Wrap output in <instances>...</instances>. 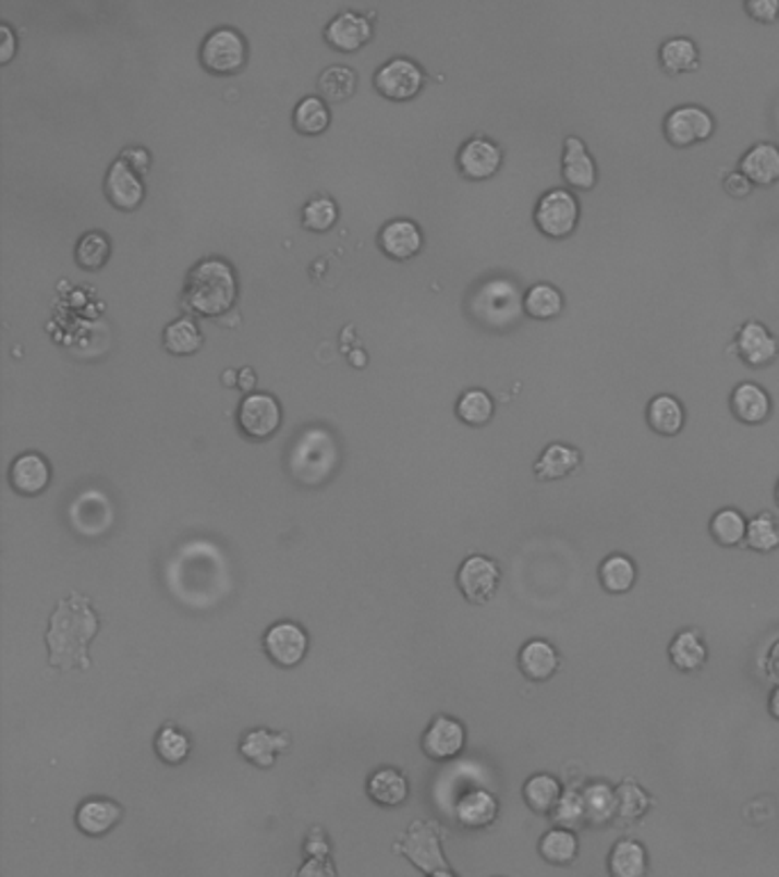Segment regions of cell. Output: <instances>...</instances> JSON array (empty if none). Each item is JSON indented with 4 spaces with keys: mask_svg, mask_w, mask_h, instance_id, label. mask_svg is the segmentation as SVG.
<instances>
[{
    "mask_svg": "<svg viewBox=\"0 0 779 877\" xmlns=\"http://www.w3.org/2000/svg\"><path fill=\"white\" fill-rule=\"evenodd\" d=\"M670 662L679 670V672H697L706 666L708 660V649L704 637L697 631H681L674 635V640L670 643L668 649Z\"/></svg>",
    "mask_w": 779,
    "mask_h": 877,
    "instance_id": "33",
    "label": "cell"
},
{
    "mask_svg": "<svg viewBox=\"0 0 779 877\" xmlns=\"http://www.w3.org/2000/svg\"><path fill=\"white\" fill-rule=\"evenodd\" d=\"M458 416L466 425H485L494 416V398L485 389H466L455 405Z\"/></svg>",
    "mask_w": 779,
    "mask_h": 877,
    "instance_id": "46",
    "label": "cell"
},
{
    "mask_svg": "<svg viewBox=\"0 0 779 877\" xmlns=\"http://www.w3.org/2000/svg\"><path fill=\"white\" fill-rule=\"evenodd\" d=\"M745 544L752 551L770 553L779 549V521L770 512H759L757 516L747 519Z\"/></svg>",
    "mask_w": 779,
    "mask_h": 877,
    "instance_id": "43",
    "label": "cell"
},
{
    "mask_svg": "<svg viewBox=\"0 0 779 877\" xmlns=\"http://www.w3.org/2000/svg\"><path fill=\"white\" fill-rule=\"evenodd\" d=\"M729 407L741 423L762 425L772 414V398L757 382H741L729 395Z\"/></svg>",
    "mask_w": 779,
    "mask_h": 877,
    "instance_id": "22",
    "label": "cell"
},
{
    "mask_svg": "<svg viewBox=\"0 0 779 877\" xmlns=\"http://www.w3.org/2000/svg\"><path fill=\"white\" fill-rule=\"evenodd\" d=\"M537 850L539 857L551 866H572L579 857V839L572 829L553 827L541 835Z\"/></svg>",
    "mask_w": 779,
    "mask_h": 877,
    "instance_id": "35",
    "label": "cell"
},
{
    "mask_svg": "<svg viewBox=\"0 0 779 877\" xmlns=\"http://www.w3.org/2000/svg\"><path fill=\"white\" fill-rule=\"evenodd\" d=\"M658 62L660 69L666 71L668 76H679V74H691L699 66V49L691 37H670L658 49Z\"/></svg>",
    "mask_w": 779,
    "mask_h": 877,
    "instance_id": "32",
    "label": "cell"
},
{
    "mask_svg": "<svg viewBox=\"0 0 779 877\" xmlns=\"http://www.w3.org/2000/svg\"><path fill=\"white\" fill-rule=\"evenodd\" d=\"M341 448L334 433L325 425L304 428L289 448L291 476L306 487H320L334 476Z\"/></svg>",
    "mask_w": 779,
    "mask_h": 877,
    "instance_id": "3",
    "label": "cell"
},
{
    "mask_svg": "<svg viewBox=\"0 0 779 877\" xmlns=\"http://www.w3.org/2000/svg\"><path fill=\"white\" fill-rule=\"evenodd\" d=\"M239 425L249 439H268L281 425L279 400L266 391H252L243 398L239 407Z\"/></svg>",
    "mask_w": 779,
    "mask_h": 877,
    "instance_id": "11",
    "label": "cell"
},
{
    "mask_svg": "<svg viewBox=\"0 0 779 877\" xmlns=\"http://www.w3.org/2000/svg\"><path fill=\"white\" fill-rule=\"evenodd\" d=\"M291 747V736L287 731H272L266 727H256L243 733V739L239 741V752L247 764L270 770L275 768L279 754H283Z\"/></svg>",
    "mask_w": 779,
    "mask_h": 877,
    "instance_id": "16",
    "label": "cell"
},
{
    "mask_svg": "<svg viewBox=\"0 0 779 877\" xmlns=\"http://www.w3.org/2000/svg\"><path fill=\"white\" fill-rule=\"evenodd\" d=\"M69 521L83 537H101L112 528L114 506L104 491H83L69 508Z\"/></svg>",
    "mask_w": 779,
    "mask_h": 877,
    "instance_id": "13",
    "label": "cell"
},
{
    "mask_svg": "<svg viewBox=\"0 0 779 877\" xmlns=\"http://www.w3.org/2000/svg\"><path fill=\"white\" fill-rule=\"evenodd\" d=\"M637 578L635 562L624 553H612L599 564V583L610 595H624Z\"/></svg>",
    "mask_w": 779,
    "mask_h": 877,
    "instance_id": "38",
    "label": "cell"
},
{
    "mask_svg": "<svg viewBox=\"0 0 779 877\" xmlns=\"http://www.w3.org/2000/svg\"><path fill=\"white\" fill-rule=\"evenodd\" d=\"M711 537L725 549L741 547L747 535V519L741 510L737 508H722L711 516V524H708Z\"/></svg>",
    "mask_w": 779,
    "mask_h": 877,
    "instance_id": "40",
    "label": "cell"
},
{
    "mask_svg": "<svg viewBox=\"0 0 779 877\" xmlns=\"http://www.w3.org/2000/svg\"><path fill=\"white\" fill-rule=\"evenodd\" d=\"M239 385H241L243 389H249V387L254 385V373H252V368H243V370L239 373Z\"/></svg>",
    "mask_w": 779,
    "mask_h": 877,
    "instance_id": "57",
    "label": "cell"
},
{
    "mask_svg": "<svg viewBox=\"0 0 779 877\" xmlns=\"http://www.w3.org/2000/svg\"><path fill=\"white\" fill-rule=\"evenodd\" d=\"M739 170L752 185L770 187L779 181V147L772 142H757L739 160Z\"/></svg>",
    "mask_w": 779,
    "mask_h": 877,
    "instance_id": "26",
    "label": "cell"
},
{
    "mask_svg": "<svg viewBox=\"0 0 779 877\" xmlns=\"http://www.w3.org/2000/svg\"><path fill=\"white\" fill-rule=\"evenodd\" d=\"M501 583V567L487 556H468L458 569V587L468 604L483 606L494 599Z\"/></svg>",
    "mask_w": 779,
    "mask_h": 877,
    "instance_id": "9",
    "label": "cell"
},
{
    "mask_svg": "<svg viewBox=\"0 0 779 877\" xmlns=\"http://www.w3.org/2000/svg\"><path fill=\"white\" fill-rule=\"evenodd\" d=\"M551 816H553V823H556L558 827L572 829V832H574V829L583 827V825L587 823L583 791L564 789V793H562V797L558 800V804H556V809H553Z\"/></svg>",
    "mask_w": 779,
    "mask_h": 877,
    "instance_id": "47",
    "label": "cell"
},
{
    "mask_svg": "<svg viewBox=\"0 0 779 877\" xmlns=\"http://www.w3.org/2000/svg\"><path fill=\"white\" fill-rule=\"evenodd\" d=\"M468 314L489 329L506 331L514 327L524 312V295L510 277H489L480 281L468 297Z\"/></svg>",
    "mask_w": 779,
    "mask_h": 877,
    "instance_id": "4",
    "label": "cell"
},
{
    "mask_svg": "<svg viewBox=\"0 0 779 877\" xmlns=\"http://www.w3.org/2000/svg\"><path fill=\"white\" fill-rule=\"evenodd\" d=\"M743 8L750 19L759 23L779 21V0H745Z\"/></svg>",
    "mask_w": 779,
    "mask_h": 877,
    "instance_id": "50",
    "label": "cell"
},
{
    "mask_svg": "<svg viewBox=\"0 0 779 877\" xmlns=\"http://www.w3.org/2000/svg\"><path fill=\"white\" fill-rule=\"evenodd\" d=\"M522 793H524V802L528 804L531 812H535L539 816H547V814H553L564 789L558 777H553L549 772H537L526 779Z\"/></svg>",
    "mask_w": 779,
    "mask_h": 877,
    "instance_id": "34",
    "label": "cell"
},
{
    "mask_svg": "<svg viewBox=\"0 0 779 877\" xmlns=\"http://www.w3.org/2000/svg\"><path fill=\"white\" fill-rule=\"evenodd\" d=\"M647 425L660 437H677L686 425V410L670 393H658L647 405Z\"/></svg>",
    "mask_w": 779,
    "mask_h": 877,
    "instance_id": "30",
    "label": "cell"
},
{
    "mask_svg": "<svg viewBox=\"0 0 779 877\" xmlns=\"http://www.w3.org/2000/svg\"><path fill=\"white\" fill-rule=\"evenodd\" d=\"M199 56L204 66L216 71V74H233V71H239L245 64L247 41L241 31L220 26L204 37Z\"/></svg>",
    "mask_w": 779,
    "mask_h": 877,
    "instance_id": "7",
    "label": "cell"
},
{
    "mask_svg": "<svg viewBox=\"0 0 779 877\" xmlns=\"http://www.w3.org/2000/svg\"><path fill=\"white\" fill-rule=\"evenodd\" d=\"M583 458H581V450L570 446V443H549L545 450H541L537 462H535V476L537 480H562L567 476H572V473L581 466Z\"/></svg>",
    "mask_w": 779,
    "mask_h": 877,
    "instance_id": "28",
    "label": "cell"
},
{
    "mask_svg": "<svg viewBox=\"0 0 779 877\" xmlns=\"http://www.w3.org/2000/svg\"><path fill=\"white\" fill-rule=\"evenodd\" d=\"M714 131H716L714 114L695 103L672 108L664 120V137L668 139V145L677 149H689L697 145V142L711 137Z\"/></svg>",
    "mask_w": 779,
    "mask_h": 877,
    "instance_id": "6",
    "label": "cell"
},
{
    "mask_svg": "<svg viewBox=\"0 0 779 877\" xmlns=\"http://www.w3.org/2000/svg\"><path fill=\"white\" fill-rule=\"evenodd\" d=\"M768 708H770V716H772L775 720H779V685H777V689L770 693Z\"/></svg>",
    "mask_w": 779,
    "mask_h": 877,
    "instance_id": "56",
    "label": "cell"
},
{
    "mask_svg": "<svg viewBox=\"0 0 779 877\" xmlns=\"http://www.w3.org/2000/svg\"><path fill=\"white\" fill-rule=\"evenodd\" d=\"M124 812L120 804L110 797H87L78 804L76 809V827L85 837L99 839L106 837L110 829L117 827L122 820Z\"/></svg>",
    "mask_w": 779,
    "mask_h": 877,
    "instance_id": "20",
    "label": "cell"
},
{
    "mask_svg": "<svg viewBox=\"0 0 779 877\" xmlns=\"http://www.w3.org/2000/svg\"><path fill=\"white\" fill-rule=\"evenodd\" d=\"M649 855L641 841L620 839L608 852L610 877H647Z\"/></svg>",
    "mask_w": 779,
    "mask_h": 877,
    "instance_id": "31",
    "label": "cell"
},
{
    "mask_svg": "<svg viewBox=\"0 0 779 877\" xmlns=\"http://www.w3.org/2000/svg\"><path fill=\"white\" fill-rule=\"evenodd\" d=\"M99 633V614L92 601L71 592L64 597L49 620L46 629V649H49V666L60 672L89 670V645Z\"/></svg>",
    "mask_w": 779,
    "mask_h": 877,
    "instance_id": "1",
    "label": "cell"
},
{
    "mask_svg": "<svg viewBox=\"0 0 779 877\" xmlns=\"http://www.w3.org/2000/svg\"><path fill=\"white\" fill-rule=\"evenodd\" d=\"M106 195L120 208H135L145 197V183L124 158H117L106 174Z\"/></svg>",
    "mask_w": 779,
    "mask_h": 877,
    "instance_id": "23",
    "label": "cell"
},
{
    "mask_svg": "<svg viewBox=\"0 0 779 877\" xmlns=\"http://www.w3.org/2000/svg\"><path fill=\"white\" fill-rule=\"evenodd\" d=\"M775 501H777V506H779V480H777V485H775Z\"/></svg>",
    "mask_w": 779,
    "mask_h": 877,
    "instance_id": "61",
    "label": "cell"
},
{
    "mask_svg": "<svg viewBox=\"0 0 779 877\" xmlns=\"http://www.w3.org/2000/svg\"><path fill=\"white\" fill-rule=\"evenodd\" d=\"M503 162L501 147L491 142L489 137L476 135L468 137L458 151V168L466 179L483 181L499 172Z\"/></svg>",
    "mask_w": 779,
    "mask_h": 877,
    "instance_id": "17",
    "label": "cell"
},
{
    "mask_svg": "<svg viewBox=\"0 0 779 877\" xmlns=\"http://www.w3.org/2000/svg\"><path fill=\"white\" fill-rule=\"evenodd\" d=\"M354 87H357V74L345 64H329L318 78V89L327 101H345Z\"/></svg>",
    "mask_w": 779,
    "mask_h": 877,
    "instance_id": "42",
    "label": "cell"
},
{
    "mask_svg": "<svg viewBox=\"0 0 779 877\" xmlns=\"http://www.w3.org/2000/svg\"><path fill=\"white\" fill-rule=\"evenodd\" d=\"M533 220L547 239H570L581 220V204L572 190L551 187L537 199Z\"/></svg>",
    "mask_w": 779,
    "mask_h": 877,
    "instance_id": "5",
    "label": "cell"
},
{
    "mask_svg": "<svg viewBox=\"0 0 779 877\" xmlns=\"http://www.w3.org/2000/svg\"><path fill=\"white\" fill-rule=\"evenodd\" d=\"M304 852H306V857H329V841L325 839L320 827H314L309 837H306Z\"/></svg>",
    "mask_w": 779,
    "mask_h": 877,
    "instance_id": "53",
    "label": "cell"
},
{
    "mask_svg": "<svg viewBox=\"0 0 779 877\" xmlns=\"http://www.w3.org/2000/svg\"><path fill=\"white\" fill-rule=\"evenodd\" d=\"M239 295V281L231 264L222 256H206L187 272L183 302L187 309L204 316H218L231 309Z\"/></svg>",
    "mask_w": 779,
    "mask_h": 877,
    "instance_id": "2",
    "label": "cell"
},
{
    "mask_svg": "<svg viewBox=\"0 0 779 877\" xmlns=\"http://www.w3.org/2000/svg\"><path fill=\"white\" fill-rule=\"evenodd\" d=\"M366 795L377 807H400L410 797V779L393 766L375 768L366 779Z\"/></svg>",
    "mask_w": 779,
    "mask_h": 877,
    "instance_id": "19",
    "label": "cell"
},
{
    "mask_svg": "<svg viewBox=\"0 0 779 877\" xmlns=\"http://www.w3.org/2000/svg\"><path fill=\"white\" fill-rule=\"evenodd\" d=\"M377 243L393 258H410L421 249L423 233L414 220L393 218L380 229Z\"/></svg>",
    "mask_w": 779,
    "mask_h": 877,
    "instance_id": "29",
    "label": "cell"
},
{
    "mask_svg": "<svg viewBox=\"0 0 779 877\" xmlns=\"http://www.w3.org/2000/svg\"><path fill=\"white\" fill-rule=\"evenodd\" d=\"M585 802V816L589 825H606L612 818H618V789H612L606 781H595L583 789Z\"/></svg>",
    "mask_w": 779,
    "mask_h": 877,
    "instance_id": "36",
    "label": "cell"
},
{
    "mask_svg": "<svg viewBox=\"0 0 779 877\" xmlns=\"http://www.w3.org/2000/svg\"><path fill=\"white\" fill-rule=\"evenodd\" d=\"M370 21L364 14L345 10L327 23L325 39L339 51H357L362 44L370 39Z\"/></svg>",
    "mask_w": 779,
    "mask_h": 877,
    "instance_id": "24",
    "label": "cell"
},
{
    "mask_svg": "<svg viewBox=\"0 0 779 877\" xmlns=\"http://www.w3.org/2000/svg\"><path fill=\"white\" fill-rule=\"evenodd\" d=\"M339 218V206L332 197H314L302 208V222L306 229L325 231Z\"/></svg>",
    "mask_w": 779,
    "mask_h": 877,
    "instance_id": "48",
    "label": "cell"
},
{
    "mask_svg": "<svg viewBox=\"0 0 779 877\" xmlns=\"http://www.w3.org/2000/svg\"><path fill=\"white\" fill-rule=\"evenodd\" d=\"M466 745V729L458 718H451L446 714H439L433 718V722L425 727L421 736V750L423 754L433 758L437 764L453 762L462 754Z\"/></svg>",
    "mask_w": 779,
    "mask_h": 877,
    "instance_id": "12",
    "label": "cell"
},
{
    "mask_svg": "<svg viewBox=\"0 0 779 877\" xmlns=\"http://www.w3.org/2000/svg\"><path fill=\"white\" fill-rule=\"evenodd\" d=\"M618 802H620L618 816L622 820H631V823L643 818L647 814V809L652 807L649 795L637 784H631V781H626V784H622L618 789Z\"/></svg>",
    "mask_w": 779,
    "mask_h": 877,
    "instance_id": "49",
    "label": "cell"
},
{
    "mask_svg": "<svg viewBox=\"0 0 779 877\" xmlns=\"http://www.w3.org/2000/svg\"><path fill=\"white\" fill-rule=\"evenodd\" d=\"M264 651L275 666L291 670L297 668L309 651V635L291 620H281L272 624L264 635Z\"/></svg>",
    "mask_w": 779,
    "mask_h": 877,
    "instance_id": "10",
    "label": "cell"
},
{
    "mask_svg": "<svg viewBox=\"0 0 779 877\" xmlns=\"http://www.w3.org/2000/svg\"><path fill=\"white\" fill-rule=\"evenodd\" d=\"M162 341H165V348H168L174 354H193V352H197L202 348L204 334H202V329L197 327L195 320L177 318L168 327H165Z\"/></svg>",
    "mask_w": 779,
    "mask_h": 877,
    "instance_id": "41",
    "label": "cell"
},
{
    "mask_svg": "<svg viewBox=\"0 0 779 877\" xmlns=\"http://www.w3.org/2000/svg\"><path fill=\"white\" fill-rule=\"evenodd\" d=\"M352 360H354V362H357V364H360V362L364 360V354H362V352H354V354H352Z\"/></svg>",
    "mask_w": 779,
    "mask_h": 877,
    "instance_id": "60",
    "label": "cell"
},
{
    "mask_svg": "<svg viewBox=\"0 0 779 877\" xmlns=\"http://www.w3.org/2000/svg\"><path fill=\"white\" fill-rule=\"evenodd\" d=\"M16 49V37L14 31L10 28V23H0V62H8L14 56Z\"/></svg>",
    "mask_w": 779,
    "mask_h": 877,
    "instance_id": "54",
    "label": "cell"
},
{
    "mask_svg": "<svg viewBox=\"0 0 779 877\" xmlns=\"http://www.w3.org/2000/svg\"><path fill=\"white\" fill-rule=\"evenodd\" d=\"M400 841L403 843L398 845V850L425 875L448 868L439 843V829L433 820H414Z\"/></svg>",
    "mask_w": 779,
    "mask_h": 877,
    "instance_id": "8",
    "label": "cell"
},
{
    "mask_svg": "<svg viewBox=\"0 0 779 877\" xmlns=\"http://www.w3.org/2000/svg\"><path fill=\"white\" fill-rule=\"evenodd\" d=\"M428 877H455V875H453L451 870H448V868H446V870H437V873H430Z\"/></svg>",
    "mask_w": 779,
    "mask_h": 877,
    "instance_id": "59",
    "label": "cell"
},
{
    "mask_svg": "<svg viewBox=\"0 0 779 877\" xmlns=\"http://www.w3.org/2000/svg\"><path fill=\"white\" fill-rule=\"evenodd\" d=\"M722 187H725V193L729 195V197H734V199H743V197H747L750 193H752V183H750V179L741 172V170H734V172H729V174H725V179H722Z\"/></svg>",
    "mask_w": 779,
    "mask_h": 877,
    "instance_id": "52",
    "label": "cell"
},
{
    "mask_svg": "<svg viewBox=\"0 0 779 877\" xmlns=\"http://www.w3.org/2000/svg\"><path fill=\"white\" fill-rule=\"evenodd\" d=\"M734 350L745 366L766 368L779 357V339L764 322L747 320L737 331Z\"/></svg>",
    "mask_w": 779,
    "mask_h": 877,
    "instance_id": "15",
    "label": "cell"
},
{
    "mask_svg": "<svg viewBox=\"0 0 779 877\" xmlns=\"http://www.w3.org/2000/svg\"><path fill=\"white\" fill-rule=\"evenodd\" d=\"M110 252H112L110 239L99 229L85 231L76 243V260H78V266H83L87 270H97V268L106 266Z\"/></svg>",
    "mask_w": 779,
    "mask_h": 877,
    "instance_id": "45",
    "label": "cell"
},
{
    "mask_svg": "<svg viewBox=\"0 0 779 877\" xmlns=\"http://www.w3.org/2000/svg\"><path fill=\"white\" fill-rule=\"evenodd\" d=\"M122 158L131 165L133 170H137V172H145L147 168H149V154L142 149V147H129V149H124L122 151Z\"/></svg>",
    "mask_w": 779,
    "mask_h": 877,
    "instance_id": "55",
    "label": "cell"
},
{
    "mask_svg": "<svg viewBox=\"0 0 779 877\" xmlns=\"http://www.w3.org/2000/svg\"><path fill=\"white\" fill-rule=\"evenodd\" d=\"M293 124L302 133H309V135L322 133L329 124L327 103L320 97H316V94H306V97H302L293 110Z\"/></svg>",
    "mask_w": 779,
    "mask_h": 877,
    "instance_id": "44",
    "label": "cell"
},
{
    "mask_svg": "<svg viewBox=\"0 0 779 877\" xmlns=\"http://www.w3.org/2000/svg\"><path fill=\"white\" fill-rule=\"evenodd\" d=\"M10 483L23 496H37L51 483V464L41 453H23L10 466Z\"/></svg>",
    "mask_w": 779,
    "mask_h": 877,
    "instance_id": "25",
    "label": "cell"
},
{
    "mask_svg": "<svg viewBox=\"0 0 779 877\" xmlns=\"http://www.w3.org/2000/svg\"><path fill=\"white\" fill-rule=\"evenodd\" d=\"M453 816L464 829H485L499 818V800L487 789H468L458 797Z\"/></svg>",
    "mask_w": 779,
    "mask_h": 877,
    "instance_id": "21",
    "label": "cell"
},
{
    "mask_svg": "<svg viewBox=\"0 0 779 877\" xmlns=\"http://www.w3.org/2000/svg\"><path fill=\"white\" fill-rule=\"evenodd\" d=\"M564 309V295L549 281L533 283L524 293V312L535 320H553Z\"/></svg>",
    "mask_w": 779,
    "mask_h": 877,
    "instance_id": "37",
    "label": "cell"
},
{
    "mask_svg": "<svg viewBox=\"0 0 779 877\" xmlns=\"http://www.w3.org/2000/svg\"><path fill=\"white\" fill-rule=\"evenodd\" d=\"M224 382H227V385H233V382L239 385V370H227V373H224Z\"/></svg>",
    "mask_w": 779,
    "mask_h": 877,
    "instance_id": "58",
    "label": "cell"
},
{
    "mask_svg": "<svg viewBox=\"0 0 779 877\" xmlns=\"http://www.w3.org/2000/svg\"><path fill=\"white\" fill-rule=\"evenodd\" d=\"M293 877H337V866L329 857H306Z\"/></svg>",
    "mask_w": 779,
    "mask_h": 877,
    "instance_id": "51",
    "label": "cell"
},
{
    "mask_svg": "<svg viewBox=\"0 0 779 877\" xmlns=\"http://www.w3.org/2000/svg\"><path fill=\"white\" fill-rule=\"evenodd\" d=\"M562 179L574 190H593L599 179L597 160L587 151V145L579 135H570L562 145Z\"/></svg>",
    "mask_w": 779,
    "mask_h": 877,
    "instance_id": "18",
    "label": "cell"
},
{
    "mask_svg": "<svg viewBox=\"0 0 779 877\" xmlns=\"http://www.w3.org/2000/svg\"><path fill=\"white\" fill-rule=\"evenodd\" d=\"M156 756L165 766H181L193 752V741L187 733L174 724H165L154 739Z\"/></svg>",
    "mask_w": 779,
    "mask_h": 877,
    "instance_id": "39",
    "label": "cell"
},
{
    "mask_svg": "<svg viewBox=\"0 0 779 877\" xmlns=\"http://www.w3.org/2000/svg\"><path fill=\"white\" fill-rule=\"evenodd\" d=\"M519 670L528 681H549L560 670V654L549 640L533 637L519 649Z\"/></svg>",
    "mask_w": 779,
    "mask_h": 877,
    "instance_id": "27",
    "label": "cell"
},
{
    "mask_svg": "<svg viewBox=\"0 0 779 877\" xmlns=\"http://www.w3.org/2000/svg\"><path fill=\"white\" fill-rule=\"evenodd\" d=\"M421 85H423V71L407 56H393L375 71V87L380 89L385 97L395 101L412 99L421 89Z\"/></svg>",
    "mask_w": 779,
    "mask_h": 877,
    "instance_id": "14",
    "label": "cell"
}]
</instances>
